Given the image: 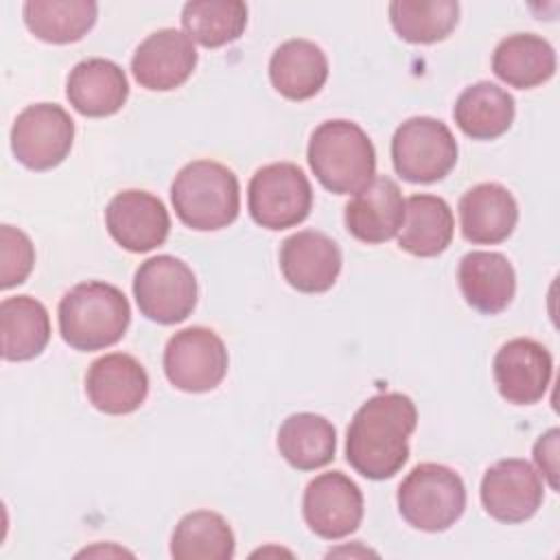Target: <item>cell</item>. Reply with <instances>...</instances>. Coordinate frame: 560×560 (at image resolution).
Here are the masks:
<instances>
[{
  "label": "cell",
  "instance_id": "cell-1",
  "mask_svg": "<svg viewBox=\"0 0 560 560\" xmlns=\"http://www.w3.org/2000/svg\"><path fill=\"white\" fill-rule=\"evenodd\" d=\"M418 422L413 400L400 392L368 398L350 420L346 459L363 477H394L409 459V435Z\"/></svg>",
  "mask_w": 560,
  "mask_h": 560
},
{
  "label": "cell",
  "instance_id": "cell-2",
  "mask_svg": "<svg viewBox=\"0 0 560 560\" xmlns=\"http://www.w3.org/2000/svg\"><path fill=\"white\" fill-rule=\"evenodd\" d=\"M59 332L81 352L103 350L118 343L131 322L125 293L107 282L90 280L72 287L59 302Z\"/></svg>",
  "mask_w": 560,
  "mask_h": 560
},
{
  "label": "cell",
  "instance_id": "cell-3",
  "mask_svg": "<svg viewBox=\"0 0 560 560\" xmlns=\"http://www.w3.org/2000/svg\"><path fill=\"white\" fill-rule=\"evenodd\" d=\"M308 166L335 195L363 190L376 175V151L368 133L352 120H326L311 133Z\"/></svg>",
  "mask_w": 560,
  "mask_h": 560
},
{
  "label": "cell",
  "instance_id": "cell-4",
  "mask_svg": "<svg viewBox=\"0 0 560 560\" xmlns=\"http://www.w3.org/2000/svg\"><path fill=\"white\" fill-rule=\"evenodd\" d=\"M171 201L177 219L199 232L228 228L241 210L236 175L221 162H188L171 184Z\"/></svg>",
  "mask_w": 560,
  "mask_h": 560
},
{
  "label": "cell",
  "instance_id": "cell-5",
  "mask_svg": "<svg viewBox=\"0 0 560 560\" xmlns=\"http://www.w3.org/2000/svg\"><path fill=\"white\" fill-rule=\"evenodd\" d=\"M466 508V486L462 477L444 466L418 464L398 488V510L402 518L422 532L448 529Z\"/></svg>",
  "mask_w": 560,
  "mask_h": 560
},
{
  "label": "cell",
  "instance_id": "cell-6",
  "mask_svg": "<svg viewBox=\"0 0 560 560\" xmlns=\"http://www.w3.org/2000/svg\"><path fill=\"white\" fill-rule=\"evenodd\" d=\"M252 219L267 230H287L302 223L313 208V188L293 162L260 166L247 186Z\"/></svg>",
  "mask_w": 560,
  "mask_h": 560
},
{
  "label": "cell",
  "instance_id": "cell-7",
  "mask_svg": "<svg viewBox=\"0 0 560 560\" xmlns=\"http://www.w3.org/2000/svg\"><path fill=\"white\" fill-rule=\"evenodd\" d=\"M396 173L411 184H431L446 177L457 162L453 131L438 118H407L392 138Z\"/></svg>",
  "mask_w": 560,
  "mask_h": 560
},
{
  "label": "cell",
  "instance_id": "cell-8",
  "mask_svg": "<svg viewBox=\"0 0 560 560\" xmlns=\"http://www.w3.org/2000/svg\"><path fill=\"white\" fill-rule=\"evenodd\" d=\"M133 298L147 319L164 326L179 324L197 304V278L184 260L160 254L136 269Z\"/></svg>",
  "mask_w": 560,
  "mask_h": 560
},
{
  "label": "cell",
  "instance_id": "cell-9",
  "mask_svg": "<svg viewBox=\"0 0 560 560\" xmlns=\"http://www.w3.org/2000/svg\"><path fill=\"white\" fill-rule=\"evenodd\" d=\"M74 142V120L55 103L24 107L11 127V149L20 164L31 171L59 166Z\"/></svg>",
  "mask_w": 560,
  "mask_h": 560
},
{
  "label": "cell",
  "instance_id": "cell-10",
  "mask_svg": "<svg viewBox=\"0 0 560 560\" xmlns=\"http://www.w3.org/2000/svg\"><path fill=\"white\" fill-rule=\"evenodd\" d=\"M223 339L203 326L175 332L164 348V374L173 387L190 394L214 389L228 374Z\"/></svg>",
  "mask_w": 560,
  "mask_h": 560
},
{
  "label": "cell",
  "instance_id": "cell-11",
  "mask_svg": "<svg viewBox=\"0 0 560 560\" xmlns=\"http://www.w3.org/2000/svg\"><path fill=\"white\" fill-rule=\"evenodd\" d=\"M302 514L313 534L326 540L350 536L363 518V494L343 472H322L308 481Z\"/></svg>",
  "mask_w": 560,
  "mask_h": 560
},
{
  "label": "cell",
  "instance_id": "cell-12",
  "mask_svg": "<svg viewBox=\"0 0 560 560\" xmlns=\"http://www.w3.org/2000/svg\"><path fill=\"white\" fill-rule=\"evenodd\" d=\"M479 494L494 521L523 523L542 505V481L529 462L499 459L483 472Z\"/></svg>",
  "mask_w": 560,
  "mask_h": 560
},
{
  "label": "cell",
  "instance_id": "cell-13",
  "mask_svg": "<svg viewBox=\"0 0 560 560\" xmlns=\"http://www.w3.org/2000/svg\"><path fill=\"white\" fill-rule=\"evenodd\" d=\"M109 236L127 252L144 254L160 247L171 230V217L160 197L147 190H122L105 208Z\"/></svg>",
  "mask_w": 560,
  "mask_h": 560
},
{
  "label": "cell",
  "instance_id": "cell-14",
  "mask_svg": "<svg viewBox=\"0 0 560 560\" xmlns=\"http://www.w3.org/2000/svg\"><path fill=\"white\" fill-rule=\"evenodd\" d=\"M492 374L499 394L508 402L534 405L549 389L553 359L542 343L529 337H516L497 350Z\"/></svg>",
  "mask_w": 560,
  "mask_h": 560
},
{
  "label": "cell",
  "instance_id": "cell-15",
  "mask_svg": "<svg viewBox=\"0 0 560 560\" xmlns=\"http://www.w3.org/2000/svg\"><path fill=\"white\" fill-rule=\"evenodd\" d=\"M85 394L98 411L125 416L144 402L149 394V376L136 357L109 352L88 368Z\"/></svg>",
  "mask_w": 560,
  "mask_h": 560
},
{
  "label": "cell",
  "instance_id": "cell-16",
  "mask_svg": "<svg viewBox=\"0 0 560 560\" xmlns=\"http://www.w3.org/2000/svg\"><path fill=\"white\" fill-rule=\"evenodd\" d=\"M197 66L192 39L177 28L151 33L131 57L136 81L153 92H168L188 81Z\"/></svg>",
  "mask_w": 560,
  "mask_h": 560
},
{
  "label": "cell",
  "instance_id": "cell-17",
  "mask_svg": "<svg viewBox=\"0 0 560 560\" xmlns=\"http://www.w3.org/2000/svg\"><path fill=\"white\" fill-rule=\"evenodd\" d=\"M280 269L293 289L302 293H324L337 282L341 249L324 232L302 230L282 241Z\"/></svg>",
  "mask_w": 560,
  "mask_h": 560
},
{
  "label": "cell",
  "instance_id": "cell-18",
  "mask_svg": "<svg viewBox=\"0 0 560 560\" xmlns=\"http://www.w3.org/2000/svg\"><path fill=\"white\" fill-rule=\"evenodd\" d=\"M405 219V199L392 177H374L343 210L348 232L368 245L385 243L398 234Z\"/></svg>",
  "mask_w": 560,
  "mask_h": 560
},
{
  "label": "cell",
  "instance_id": "cell-19",
  "mask_svg": "<svg viewBox=\"0 0 560 560\" xmlns=\"http://www.w3.org/2000/svg\"><path fill=\"white\" fill-rule=\"evenodd\" d=\"M518 203L514 195L497 184L483 182L459 199V225L466 241L475 245L503 243L516 228Z\"/></svg>",
  "mask_w": 560,
  "mask_h": 560
},
{
  "label": "cell",
  "instance_id": "cell-20",
  "mask_svg": "<svg viewBox=\"0 0 560 560\" xmlns=\"http://www.w3.org/2000/svg\"><path fill=\"white\" fill-rule=\"evenodd\" d=\"M66 96L79 114L103 118L122 109L129 96V83L118 63L103 57H92L79 61L70 70Z\"/></svg>",
  "mask_w": 560,
  "mask_h": 560
},
{
  "label": "cell",
  "instance_id": "cell-21",
  "mask_svg": "<svg viewBox=\"0 0 560 560\" xmlns=\"http://www.w3.org/2000/svg\"><path fill=\"white\" fill-rule=\"evenodd\" d=\"M464 300L483 315L505 311L516 291L512 262L499 252H468L457 267Z\"/></svg>",
  "mask_w": 560,
  "mask_h": 560
},
{
  "label": "cell",
  "instance_id": "cell-22",
  "mask_svg": "<svg viewBox=\"0 0 560 560\" xmlns=\"http://www.w3.org/2000/svg\"><path fill=\"white\" fill-rule=\"evenodd\" d=\"M271 85L289 101L315 96L328 79L324 50L308 39H287L269 59Z\"/></svg>",
  "mask_w": 560,
  "mask_h": 560
},
{
  "label": "cell",
  "instance_id": "cell-23",
  "mask_svg": "<svg viewBox=\"0 0 560 560\" xmlns=\"http://www.w3.org/2000/svg\"><path fill=\"white\" fill-rule=\"evenodd\" d=\"M453 210L438 195H411L405 199V219L398 230V245L411 256L431 258L453 241Z\"/></svg>",
  "mask_w": 560,
  "mask_h": 560
},
{
  "label": "cell",
  "instance_id": "cell-24",
  "mask_svg": "<svg viewBox=\"0 0 560 560\" xmlns=\"http://www.w3.org/2000/svg\"><path fill=\"white\" fill-rule=\"evenodd\" d=\"M492 70L503 83L529 90L553 77L556 52L553 46L536 33H514L497 44Z\"/></svg>",
  "mask_w": 560,
  "mask_h": 560
},
{
  "label": "cell",
  "instance_id": "cell-25",
  "mask_svg": "<svg viewBox=\"0 0 560 560\" xmlns=\"http://www.w3.org/2000/svg\"><path fill=\"white\" fill-rule=\"evenodd\" d=\"M453 118L468 138L494 140L512 127L514 98L497 83L479 81L457 96Z\"/></svg>",
  "mask_w": 560,
  "mask_h": 560
},
{
  "label": "cell",
  "instance_id": "cell-26",
  "mask_svg": "<svg viewBox=\"0 0 560 560\" xmlns=\"http://www.w3.org/2000/svg\"><path fill=\"white\" fill-rule=\"evenodd\" d=\"M0 337L2 359H35L50 339V317L46 306L31 295L4 298L0 304Z\"/></svg>",
  "mask_w": 560,
  "mask_h": 560
},
{
  "label": "cell",
  "instance_id": "cell-27",
  "mask_svg": "<svg viewBox=\"0 0 560 560\" xmlns=\"http://www.w3.org/2000/svg\"><path fill=\"white\" fill-rule=\"evenodd\" d=\"M278 451L298 470H315L332 462L337 431L319 413H293L278 429Z\"/></svg>",
  "mask_w": 560,
  "mask_h": 560
},
{
  "label": "cell",
  "instance_id": "cell-28",
  "mask_svg": "<svg viewBox=\"0 0 560 560\" xmlns=\"http://www.w3.org/2000/svg\"><path fill=\"white\" fill-rule=\"evenodd\" d=\"M98 7L90 0H28L22 7L26 28L48 44H72L96 22Z\"/></svg>",
  "mask_w": 560,
  "mask_h": 560
},
{
  "label": "cell",
  "instance_id": "cell-29",
  "mask_svg": "<svg viewBox=\"0 0 560 560\" xmlns=\"http://www.w3.org/2000/svg\"><path fill=\"white\" fill-rule=\"evenodd\" d=\"M234 547L232 527L210 510H195L182 516L171 536V556L175 560H230Z\"/></svg>",
  "mask_w": 560,
  "mask_h": 560
},
{
  "label": "cell",
  "instance_id": "cell-30",
  "mask_svg": "<svg viewBox=\"0 0 560 560\" xmlns=\"http://www.w3.org/2000/svg\"><path fill=\"white\" fill-rule=\"evenodd\" d=\"M182 26L192 42L219 48L243 35L247 4L238 0H192L182 9Z\"/></svg>",
  "mask_w": 560,
  "mask_h": 560
},
{
  "label": "cell",
  "instance_id": "cell-31",
  "mask_svg": "<svg viewBox=\"0 0 560 560\" xmlns=\"http://www.w3.org/2000/svg\"><path fill=\"white\" fill-rule=\"evenodd\" d=\"M459 20L455 0H394L389 22L400 39L411 44H433L451 35Z\"/></svg>",
  "mask_w": 560,
  "mask_h": 560
},
{
  "label": "cell",
  "instance_id": "cell-32",
  "mask_svg": "<svg viewBox=\"0 0 560 560\" xmlns=\"http://www.w3.org/2000/svg\"><path fill=\"white\" fill-rule=\"evenodd\" d=\"M35 262V249L31 238L4 223L0 228V287L11 289L15 284H22Z\"/></svg>",
  "mask_w": 560,
  "mask_h": 560
},
{
  "label": "cell",
  "instance_id": "cell-33",
  "mask_svg": "<svg viewBox=\"0 0 560 560\" xmlns=\"http://www.w3.org/2000/svg\"><path fill=\"white\" fill-rule=\"evenodd\" d=\"M558 429H549L534 444V462L553 490H558Z\"/></svg>",
  "mask_w": 560,
  "mask_h": 560
}]
</instances>
